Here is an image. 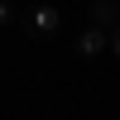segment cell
<instances>
[{
  "mask_svg": "<svg viewBox=\"0 0 120 120\" xmlns=\"http://www.w3.org/2000/svg\"><path fill=\"white\" fill-rule=\"evenodd\" d=\"M19 24H24L29 38H53L58 29H63V15H58L53 5H29V10H19Z\"/></svg>",
  "mask_w": 120,
  "mask_h": 120,
  "instance_id": "obj_1",
  "label": "cell"
},
{
  "mask_svg": "<svg viewBox=\"0 0 120 120\" xmlns=\"http://www.w3.org/2000/svg\"><path fill=\"white\" fill-rule=\"evenodd\" d=\"M86 15H91L96 29H106V34H111V29L120 24V0H91V5H86Z\"/></svg>",
  "mask_w": 120,
  "mask_h": 120,
  "instance_id": "obj_2",
  "label": "cell"
},
{
  "mask_svg": "<svg viewBox=\"0 0 120 120\" xmlns=\"http://www.w3.org/2000/svg\"><path fill=\"white\" fill-rule=\"evenodd\" d=\"M101 53H106V29L86 24L82 38H77V58H86V63H91V58H101Z\"/></svg>",
  "mask_w": 120,
  "mask_h": 120,
  "instance_id": "obj_3",
  "label": "cell"
},
{
  "mask_svg": "<svg viewBox=\"0 0 120 120\" xmlns=\"http://www.w3.org/2000/svg\"><path fill=\"white\" fill-rule=\"evenodd\" d=\"M106 53H115V58H120V24L111 29V34H106Z\"/></svg>",
  "mask_w": 120,
  "mask_h": 120,
  "instance_id": "obj_4",
  "label": "cell"
},
{
  "mask_svg": "<svg viewBox=\"0 0 120 120\" xmlns=\"http://www.w3.org/2000/svg\"><path fill=\"white\" fill-rule=\"evenodd\" d=\"M10 19H15V10H10L5 0H0V24H10Z\"/></svg>",
  "mask_w": 120,
  "mask_h": 120,
  "instance_id": "obj_5",
  "label": "cell"
}]
</instances>
